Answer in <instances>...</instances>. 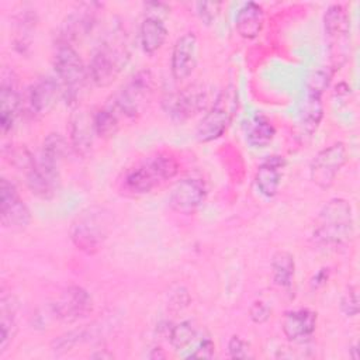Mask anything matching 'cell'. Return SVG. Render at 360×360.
<instances>
[{
    "label": "cell",
    "instance_id": "cell-1",
    "mask_svg": "<svg viewBox=\"0 0 360 360\" xmlns=\"http://www.w3.org/2000/svg\"><path fill=\"white\" fill-rule=\"evenodd\" d=\"M129 42L125 30L114 25L93 51L89 62V77L97 87L110 86L129 60Z\"/></svg>",
    "mask_w": 360,
    "mask_h": 360
},
{
    "label": "cell",
    "instance_id": "cell-2",
    "mask_svg": "<svg viewBox=\"0 0 360 360\" xmlns=\"http://www.w3.org/2000/svg\"><path fill=\"white\" fill-rule=\"evenodd\" d=\"M179 173V162L167 152H158L143 158L129 167L122 186L132 194H148L172 180Z\"/></svg>",
    "mask_w": 360,
    "mask_h": 360
},
{
    "label": "cell",
    "instance_id": "cell-3",
    "mask_svg": "<svg viewBox=\"0 0 360 360\" xmlns=\"http://www.w3.org/2000/svg\"><path fill=\"white\" fill-rule=\"evenodd\" d=\"M314 240L322 246H340L354 235L352 205L345 198H330L319 211L314 228Z\"/></svg>",
    "mask_w": 360,
    "mask_h": 360
},
{
    "label": "cell",
    "instance_id": "cell-4",
    "mask_svg": "<svg viewBox=\"0 0 360 360\" xmlns=\"http://www.w3.org/2000/svg\"><path fill=\"white\" fill-rule=\"evenodd\" d=\"M112 228V212L101 205L83 210L72 221L69 236L76 249L96 255L105 243Z\"/></svg>",
    "mask_w": 360,
    "mask_h": 360
},
{
    "label": "cell",
    "instance_id": "cell-5",
    "mask_svg": "<svg viewBox=\"0 0 360 360\" xmlns=\"http://www.w3.org/2000/svg\"><path fill=\"white\" fill-rule=\"evenodd\" d=\"M53 69L62 90V98L70 108L79 107L87 79L90 77L77 51L72 45H56Z\"/></svg>",
    "mask_w": 360,
    "mask_h": 360
},
{
    "label": "cell",
    "instance_id": "cell-6",
    "mask_svg": "<svg viewBox=\"0 0 360 360\" xmlns=\"http://www.w3.org/2000/svg\"><path fill=\"white\" fill-rule=\"evenodd\" d=\"M155 91V77L149 69L132 75L112 98V105L127 118L139 117L149 104Z\"/></svg>",
    "mask_w": 360,
    "mask_h": 360
},
{
    "label": "cell",
    "instance_id": "cell-7",
    "mask_svg": "<svg viewBox=\"0 0 360 360\" xmlns=\"http://www.w3.org/2000/svg\"><path fill=\"white\" fill-rule=\"evenodd\" d=\"M236 107L238 96L235 87L228 86L221 90L197 127V139L200 142H211L221 138L228 129Z\"/></svg>",
    "mask_w": 360,
    "mask_h": 360
},
{
    "label": "cell",
    "instance_id": "cell-8",
    "mask_svg": "<svg viewBox=\"0 0 360 360\" xmlns=\"http://www.w3.org/2000/svg\"><path fill=\"white\" fill-rule=\"evenodd\" d=\"M333 73L335 72L330 68H318L312 70L307 79L305 97L301 110V125L308 135H312L318 129L323 118L322 94L329 86Z\"/></svg>",
    "mask_w": 360,
    "mask_h": 360
},
{
    "label": "cell",
    "instance_id": "cell-9",
    "mask_svg": "<svg viewBox=\"0 0 360 360\" xmlns=\"http://www.w3.org/2000/svg\"><path fill=\"white\" fill-rule=\"evenodd\" d=\"M323 30L329 39L330 69H339L347 56L350 18L342 4H330L323 14Z\"/></svg>",
    "mask_w": 360,
    "mask_h": 360
},
{
    "label": "cell",
    "instance_id": "cell-10",
    "mask_svg": "<svg viewBox=\"0 0 360 360\" xmlns=\"http://www.w3.org/2000/svg\"><path fill=\"white\" fill-rule=\"evenodd\" d=\"M349 155L343 142H335L319 150L309 163V177L314 184L328 190L336 180Z\"/></svg>",
    "mask_w": 360,
    "mask_h": 360
},
{
    "label": "cell",
    "instance_id": "cell-11",
    "mask_svg": "<svg viewBox=\"0 0 360 360\" xmlns=\"http://www.w3.org/2000/svg\"><path fill=\"white\" fill-rule=\"evenodd\" d=\"M208 104V94L204 86L191 84L176 93L169 94L163 100L165 111L176 122H184L200 111L205 110Z\"/></svg>",
    "mask_w": 360,
    "mask_h": 360
},
{
    "label": "cell",
    "instance_id": "cell-12",
    "mask_svg": "<svg viewBox=\"0 0 360 360\" xmlns=\"http://www.w3.org/2000/svg\"><path fill=\"white\" fill-rule=\"evenodd\" d=\"M0 217L1 225L10 231L25 229L31 222V211L20 197L13 181L6 177L0 180Z\"/></svg>",
    "mask_w": 360,
    "mask_h": 360
},
{
    "label": "cell",
    "instance_id": "cell-13",
    "mask_svg": "<svg viewBox=\"0 0 360 360\" xmlns=\"http://www.w3.org/2000/svg\"><path fill=\"white\" fill-rule=\"evenodd\" d=\"M51 307L55 318L65 323H73L87 318L93 312L94 302L86 288L70 285L60 292Z\"/></svg>",
    "mask_w": 360,
    "mask_h": 360
},
{
    "label": "cell",
    "instance_id": "cell-14",
    "mask_svg": "<svg viewBox=\"0 0 360 360\" xmlns=\"http://www.w3.org/2000/svg\"><path fill=\"white\" fill-rule=\"evenodd\" d=\"M100 8L98 3H82L79 4L62 22L56 37V45H72L82 41L93 30L97 11Z\"/></svg>",
    "mask_w": 360,
    "mask_h": 360
},
{
    "label": "cell",
    "instance_id": "cell-15",
    "mask_svg": "<svg viewBox=\"0 0 360 360\" xmlns=\"http://www.w3.org/2000/svg\"><path fill=\"white\" fill-rule=\"evenodd\" d=\"M207 197V186L198 177H186L174 184L169 194V205L179 214H193Z\"/></svg>",
    "mask_w": 360,
    "mask_h": 360
},
{
    "label": "cell",
    "instance_id": "cell-16",
    "mask_svg": "<svg viewBox=\"0 0 360 360\" xmlns=\"http://www.w3.org/2000/svg\"><path fill=\"white\" fill-rule=\"evenodd\" d=\"M59 98H62V90L58 80L51 76L39 77L28 89V110L35 117H44L55 108Z\"/></svg>",
    "mask_w": 360,
    "mask_h": 360
},
{
    "label": "cell",
    "instance_id": "cell-17",
    "mask_svg": "<svg viewBox=\"0 0 360 360\" xmlns=\"http://www.w3.org/2000/svg\"><path fill=\"white\" fill-rule=\"evenodd\" d=\"M198 42L194 32H186L177 38L172 49L170 70L176 80L187 79L197 66Z\"/></svg>",
    "mask_w": 360,
    "mask_h": 360
},
{
    "label": "cell",
    "instance_id": "cell-18",
    "mask_svg": "<svg viewBox=\"0 0 360 360\" xmlns=\"http://www.w3.org/2000/svg\"><path fill=\"white\" fill-rule=\"evenodd\" d=\"M28 190L41 200H51L60 187V170L42 160H37L25 174Z\"/></svg>",
    "mask_w": 360,
    "mask_h": 360
},
{
    "label": "cell",
    "instance_id": "cell-19",
    "mask_svg": "<svg viewBox=\"0 0 360 360\" xmlns=\"http://www.w3.org/2000/svg\"><path fill=\"white\" fill-rule=\"evenodd\" d=\"M70 146L82 158H87L91 153L93 138L96 135L93 115L82 107L73 108L69 118Z\"/></svg>",
    "mask_w": 360,
    "mask_h": 360
},
{
    "label": "cell",
    "instance_id": "cell-20",
    "mask_svg": "<svg viewBox=\"0 0 360 360\" xmlns=\"http://www.w3.org/2000/svg\"><path fill=\"white\" fill-rule=\"evenodd\" d=\"M318 315L308 308L287 311L283 316L281 329L290 342H304L312 336L316 329Z\"/></svg>",
    "mask_w": 360,
    "mask_h": 360
},
{
    "label": "cell",
    "instance_id": "cell-21",
    "mask_svg": "<svg viewBox=\"0 0 360 360\" xmlns=\"http://www.w3.org/2000/svg\"><path fill=\"white\" fill-rule=\"evenodd\" d=\"M20 108L21 97L15 77L13 75H3L0 86V127L3 134H7L14 128Z\"/></svg>",
    "mask_w": 360,
    "mask_h": 360
},
{
    "label": "cell",
    "instance_id": "cell-22",
    "mask_svg": "<svg viewBox=\"0 0 360 360\" xmlns=\"http://www.w3.org/2000/svg\"><path fill=\"white\" fill-rule=\"evenodd\" d=\"M287 166V160L280 155L267 156L257 167L255 181L259 193L266 198H273L281 184L283 170Z\"/></svg>",
    "mask_w": 360,
    "mask_h": 360
},
{
    "label": "cell",
    "instance_id": "cell-23",
    "mask_svg": "<svg viewBox=\"0 0 360 360\" xmlns=\"http://www.w3.org/2000/svg\"><path fill=\"white\" fill-rule=\"evenodd\" d=\"M264 25L263 7L255 1H248L236 11L235 28L245 39H255L259 37Z\"/></svg>",
    "mask_w": 360,
    "mask_h": 360
},
{
    "label": "cell",
    "instance_id": "cell-24",
    "mask_svg": "<svg viewBox=\"0 0 360 360\" xmlns=\"http://www.w3.org/2000/svg\"><path fill=\"white\" fill-rule=\"evenodd\" d=\"M167 38V28L163 22V18L158 15L145 14V18L139 27V42L145 53L158 52Z\"/></svg>",
    "mask_w": 360,
    "mask_h": 360
},
{
    "label": "cell",
    "instance_id": "cell-25",
    "mask_svg": "<svg viewBox=\"0 0 360 360\" xmlns=\"http://www.w3.org/2000/svg\"><path fill=\"white\" fill-rule=\"evenodd\" d=\"M37 13L31 8H22L14 18V25H13V42L14 48L20 52L24 53L30 48L32 42V35L35 32L37 27Z\"/></svg>",
    "mask_w": 360,
    "mask_h": 360
},
{
    "label": "cell",
    "instance_id": "cell-26",
    "mask_svg": "<svg viewBox=\"0 0 360 360\" xmlns=\"http://www.w3.org/2000/svg\"><path fill=\"white\" fill-rule=\"evenodd\" d=\"M17 304L11 295L0 301V354H3L17 333Z\"/></svg>",
    "mask_w": 360,
    "mask_h": 360
},
{
    "label": "cell",
    "instance_id": "cell-27",
    "mask_svg": "<svg viewBox=\"0 0 360 360\" xmlns=\"http://www.w3.org/2000/svg\"><path fill=\"white\" fill-rule=\"evenodd\" d=\"M276 135L273 122L263 114L252 117L245 127V139L252 148L267 146Z\"/></svg>",
    "mask_w": 360,
    "mask_h": 360
},
{
    "label": "cell",
    "instance_id": "cell-28",
    "mask_svg": "<svg viewBox=\"0 0 360 360\" xmlns=\"http://www.w3.org/2000/svg\"><path fill=\"white\" fill-rule=\"evenodd\" d=\"M295 276L294 256L287 250H278L271 257V277L280 288H291Z\"/></svg>",
    "mask_w": 360,
    "mask_h": 360
},
{
    "label": "cell",
    "instance_id": "cell-29",
    "mask_svg": "<svg viewBox=\"0 0 360 360\" xmlns=\"http://www.w3.org/2000/svg\"><path fill=\"white\" fill-rule=\"evenodd\" d=\"M68 156V141L58 132H51L42 142L39 159L48 165L60 167V163Z\"/></svg>",
    "mask_w": 360,
    "mask_h": 360
},
{
    "label": "cell",
    "instance_id": "cell-30",
    "mask_svg": "<svg viewBox=\"0 0 360 360\" xmlns=\"http://www.w3.org/2000/svg\"><path fill=\"white\" fill-rule=\"evenodd\" d=\"M120 112L112 105V103L107 104L103 108H98L93 114L94 131L100 138H111L120 129Z\"/></svg>",
    "mask_w": 360,
    "mask_h": 360
},
{
    "label": "cell",
    "instance_id": "cell-31",
    "mask_svg": "<svg viewBox=\"0 0 360 360\" xmlns=\"http://www.w3.org/2000/svg\"><path fill=\"white\" fill-rule=\"evenodd\" d=\"M3 156L11 166H14L22 174L31 170L32 166L37 163V159L25 145H6L3 148Z\"/></svg>",
    "mask_w": 360,
    "mask_h": 360
},
{
    "label": "cell",
    "instance_id": "cell-32",
    "mask_svg": "<svg viewBox=\"0 0 360 360\" xmlns=\"http://www.w3.org/2000/svg\"><path fill=\"white\" fill-rule=\"evenodd\" d=\"M197 338V329L190 321H181L170 328L169 342L174 350H186Z\"/></svg>",
    "mask_w": 360,
    "mask_h": 360
},
{
    "label": "cell",
    "instance_id": "cell-33",
    "mask_svg": "<svg viewBox=\"0 0 360 360\" xmlns=\"http://www.w3.org/2000/svg\"><path fill=\"white\" fill-rule=\"evenodd\" d=\"M340 311L345 316L353 318L359 314V294L356 285H349L340 298Z\"/></svg>",
    "mask_w": 360,
    "mask_h": 360
},
{
    "label": "cell",
    "instance_id": "cell-34",
    "mask_svg": "<svg viewBox=\"0 0 360 360\" xmlns=\"http://www.w3.org/2000/svg\"><path fill=\"white\" fill-rule=\"evenodd\" d=\"M84 338V330H72L68 332L62 336H59L53 343H52V350L55 353H63L69 349H72L75 345H77L80 340Z\"/></svg>",
    "mask_w": 360,
    "mask_h": 360
},
{
    "label": "cell",
    "instance_id": "cell-35",
    "mask_svg": "<svg viewBox=\"0 0 360 360\" xmlns=\"http://www.w3.org/2000/svg\"><path fill=\"white\" fill-rule=\"evenodd\" d=\"M221 7H222V3L219 1H200L195 4L200 20L207 25L215 21V18L221 11Z\"/></svg>",
    "mask_w": 360,
    "mask_h": 360
},
{
    "label": "cell",
    "instance_id": "cell-36",
    "mask_svg": "<svg viewBox=\"0 0 360 360\" xmlns=\"http://www.w3.org/2000/svg\"><path fill=\"white\" fill-rule=\"evenodd\" d=\"M250 350V345L240 336L233 335L228 342V353L232 359H249L252 357Z\"/></svg>",
    "mask_w": 360,
    "mask_h": 360
},
{
    "label": "cell",
    "instance_id": "cell-37",
    "mask_svg": "<svg viewBox=\"0 0 360 360\" xmlns=\"http://www.w3.org/2000/svg\"><path fill=\"white\" fill-rule=\"evenodd\" d=\"M215 345L210 338H202L194 347L193 350L186 354V357L191 359H211L214 356Z\"/></svg>",
    "mask_w": 360,
    "mask_h": 360
},
{
    "label": "cell",
    "instance_id": "cell-38",
    "mask_svg": "<svg viewBox=\"0 0 360 360\" xmlns=\"http://www.w3.org/2000/svg\"><path fill=\"white\" fill-rule=\"evenodd\" d=\"M270 314H271L270 307L266 305L263 301H255L249 308L250 319L255 323H264L270 318Z\"/></svg>",
    "mask_w": 360,
    "mask_h": 360
},
{
    "label": "cell",
    "instance_id": "cell-39",
    "mask_svg": "<svg viewBox=\"0 0 360 360\" xmlns=\"http://www.w3.org/2000/svg\"><path fill=\"white\" fill-rule=\"evenodd\" d=\"M329 274H330L329 269H326V267L319 269V270L312 276V278H311V281H309L311 288H312V290H318V288L323 287V285L328 283V280H329Z\"/></svg>",
    "mask_w": 360,
    "mask_h": 360
}]
</instances>
